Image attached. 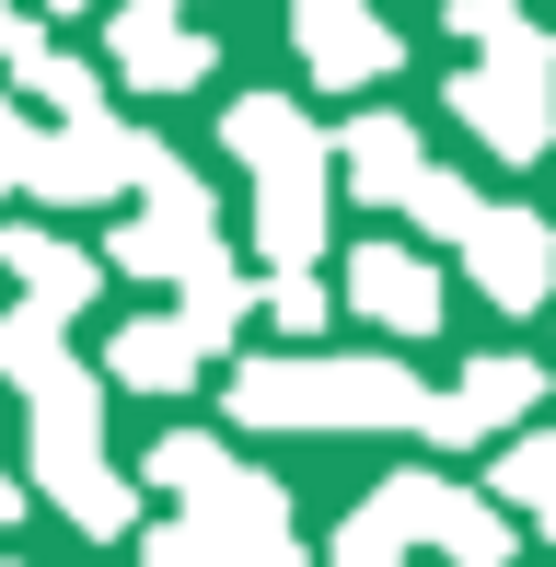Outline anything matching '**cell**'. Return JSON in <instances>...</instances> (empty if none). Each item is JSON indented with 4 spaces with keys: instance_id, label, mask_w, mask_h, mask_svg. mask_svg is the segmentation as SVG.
Listing matches in <instances>:
<instances>
[{
    "instance_id": "e0dca14e",
    "label": "cell",
    "mask_w": 556,
    "mask_h": 567,
    "mask_svg": "<svg viewBox=\"0 0 556 567\" xmlns=\"http://www.w3.org/2000/svg\"><path fill=\"white\" fill-rule=\"evenodd\" d=\"M151 567H233V556H220L209 533H163V545H151Z\"/></svg>"
},
{
    "instance_id": "3957f363",
    "label": "cell",
    "mask_w": 556,
    "mask_h": 567,
    "mask_svg": "<svg viewBox=\"0 0 556 567\" xmlns=\"http://www.w3.org/2000/svg\"><path fill=\"white\" fill-rule=\"evenodd\" d=\"M151 475L186 486V498L220 522L209 545L233 556V567H290V509H278V486L233 475V452H209V441H163V452H151Z\"/></svg>"
},
{
    "instance_id": "2e32d148",
    "label": "cell",
    "mask_w": 556,
    "mask_h": 567,
    "mask_svg": "<svg viewBox=\"0 0 556 567\" xmlns=\"http://www.w3.org/2000/svg\"><path fill=\"white\" fill-rule=\"evenodd\" d=\"M35 163H47V140H35V127H12V116H0V186H35Z\"/></svg>"
},
{
    "instance_id": "ffe728a7",
    "label": "cell",
    "mask_w": 556,
    "mask_h": 567,
    "mask_svg": "<svg viewBox=\"0 0 556 567\" xmlns=\"http://www.w3.org/2000/svg\"><path fill=\"white\" fill-rule=\"evenodd\" d=\"M0 522H12V486H0Z\"/></svg>"
},
{
    "instance_id": "7c38bea8",
    "label": "cell",
    "mask_w": 556,
    "mask_h": 567,
    "mask_svg": "<svg viewBox=\"0 0 556 567\" xmlns=\"http://www.w3.org/2000/svg\"><path fill=\"white\" fill-rule=\"evenodd\" d=\"M348 174H360V197H406V209H418L429 163H418L406 116H360V127H348Z\"/></svg>"
},
{
    "instance_id": "d6986e66",
    "label": "cell",
    "mask_w": 556,
    "mask_h": 567,
    "mask_svg": "<svg viewBox=\"0 0 556 567\" xmlns=\"http://www.w3.org/2000/svg\"><path fill=\"white\" fill-rule=\"evenodd\" d=\"M47 12H82V0H47Z\"/></svg>"
},
{
    "instance_id": "5bb4252c",
    "label": "cell",
    "mask_w": 556,
    "mask_h": 567,
    "mask_svg": "<svg viewBox=\"0 0 556 567\" xmlns=\"http://www.w3.org/2000/svg\"><path fill=\"white\" fill-rule=\"evenodd\" d=\"M197 359H209V348H197L186 324H128V337H116V371H128V382H151V394H174Z\"/></svg>"
},
{
    "instance_id": "8992f818",
    "label": "cell",
    "mask_w": 556,
    "mask_h": 567,
    "mask_svg": "<svg viewBox=\"0 0 556 567\" xmlns=\"http://www.w3.org/2000/svg\"><path fill=\"white\" fill-rule=\"evenodd\" d=\"M545 82H556V70H511V59H498V70H464V82H452V105H464V127H475L487 151L534 163V151H545V127H556Z\"/></svg>"
},
{
    "instance_id": "9a60e30c",
    "label": "cell",
    "mask_w": 556,
    "mask_h": 567,
    "mask_svg": "<svg viewBox=\"0 0 556 567\" xmlns=\"http://www.w3.org/2000/svg\"><path fill=\"white\" fill-rule=\"evenodd\" d=\"M498 486H511V498L534 509V522H556V441H522L511 463H498Z\"/></svg>"
},
{
    "instance_id": "30bf717a",
    "label": "cell",
    "mask_w": 556,
    "mask_h": 567,
    "mask_svg": "<svg viewBox=\"0 0 556 567\" xmlns=\"http://www.w3.org/2000/svg\"><path fill=\"white\" fill-rule=\"evenodd\" d=\"M348 290H360V313H383L394 337H429V324H441V290H429V255H394V244H371L360 267H348Z\"/></svg>"
},
{
    "instance_id": "ba28073f",
    "label": "cell",
    "mask_w": 556,
    "mask_h": 567,
    "mask_svg": "<svg viewBox=\"0 0 556 567\" xmlns=\"http://www.w3.org/2000/svg\"><path fill=\"white\" fill-rule=\"evenodd\" d=\"M534 394H545V371H534V359H475V382L429 405V429H441V441H487V429H498V417H522Z\"/></svg>"
},
{
    "instance_id": "4fadbf2b",
    "label": "cell",
    "mask_w": 556,
    "mask_h": 567,
    "mask_svg": "<svg viewBox=\"0 0 556 567\" xmlns=\"http://www.w3.org/2000/svg\"><path fill=\"white\" fill-rule=\"evenodd\" d=\"M0 267L35 290V313H82V301H93V267L70 244H47V231H0Z\"/></svg>"
},
{
    "instance_id": "7a4b0ae2",
    "label": "cell",
    "mask_w": 556,
    "mask_h": 567,
    "mask_svg": "<svg viewBox=\"0 0 556 567\" xmlns=\"http://www.w3.org/2000/svg\"><path fill=\"white\" fill-rule=\"evenodd\" d=\"M233 151L256 163V220H267V255H313L325 231V151L290 105H233Z\"/></svg>"
},
{
    "instance_id": "8fae6325",
    "label": "cell",
    "mask_w": 556,
    "mask_h": 567,
    "mask_svg": "<svg viewBox=\"0 0 556 567\" xmlns=\"http://www.w3.org/2000/svg\"><path fill=\"white\" fill-rule=\"evenodd\" d=\"M116 70H128L140 93H174V82H197V70H209V47L174 35L163 0H140V12H116Z\"/></svg>"
},
{
    "instance_id": "ac0fdd59",
    "label": "cell",
    "mask_w": 556,
    "mask_h": 567,
    "mask_svg": "<svg viewBox=\"0 0 556 567\" xmlns=\"http://www.w3.org/2000/svg\"><path fill=\"white\" fill-rule=\"evenodd\" d=\"M267 301H278V324H325V290H313V278H278Z\"/></svg>"
},
{
    "instance_id": "277c9868",
    "label": "cell",
    "mask_w": 556,
    "mask_h": 567,
    "mask_svg": "<svg viewBox=\"0 0 556 567\" xmlns=\"http://www.w3.org/2000/svg\"><path fill=\"white\" fill-rule=\"evenodd\" d=\"M35 463H47V498H59L70 522H93V533L128 522V486L93 463V382H59V394H35Z\"/></svg>"
},
{
    "instance_id": "9c48e42d",
    "label": "cell",
    "mask_w": 556,
    "mask_h": 567,
    "mask_svg": "<svg viewBox=\"0 0 556 567\" xmlns=\"http://www.w3.org/2000/svg\"><path fill=\"white\" fill-rule=\"evenodd\" d=\"M301 47H313L325 82H383L394 70V35L371 12H348V0H301Z\"/></svg>"
},
{
    "instance_id": "5b68a950",
    "label": "cell",
    "mask_w": 556,
    "mask_h": 567,
    "mask_svg": "<svg viewBox=\"0 0 556 567\" xmlns=\"http://www.w3.org/2000/svg\"><path fill=\"white\" fill-rule=\"evenodd\" d=\"M371 533H383V545H406V533H429V545H441L452 567H511V522H498V509H475V498H452L441 475H394L383 498L360 509Z\"/></svg>"
},
{
    "instance_id": "6da1fadb",
    "label": "cell",
    "mask_w": 556,
    "mask_h": 567,
    "mask_svg": "<svg viewBox=\"0 0 556 567\" xmlns=\"http://www.w3.org/2000/svg\"><path fill=\"white\" fill-rule=\"evenodd\" d=\"M233 405L256 429H371V417L406 429V417H429V394L394 371V359H290V371L267 359V371L233 382Z\"/></svg>"
},
{
    "instance_id": "52a82bcc",
    "label": "cell",
    "mask_w": 556,
    "mask_h": 567,
    "mask_svg": "<svg viewBox=\"0 0 556 567\" xmlns=\"http://www.w3.org/2000/svg\"><path fill=\"white\" fill-rule=\"evenodd\" d=\"M464 267L487 278V301H545V278H556V231H545L534 209H475Z\"/></svg>"
}]
</instances>
